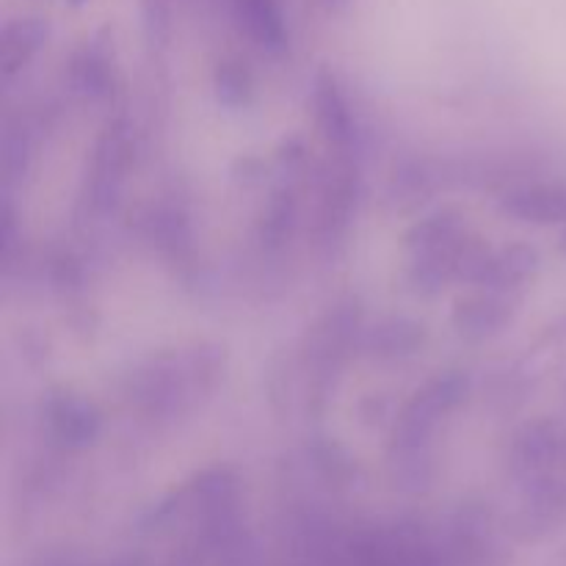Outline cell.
Wrapping results in <instances>:
<instances>
[{
	"mask_svg": "<svg viewBox=\"0 0 566 566\" xmlns=\"http://www.w3.org/2000/svg\"><path fill=\"white\" fill-rule=\"evenodd\" d=\"M227 374V348L197 343L160 354L130 376V403L153 420H171L202 407Z\"/></svg>",
	"mask_w": 566,
	"mask_h": 566,
	"instance_id": "6da1fadb",
	"label": "cell"
},
{
	"mask_svg": "<svg viewBox=\"0 0 566 566\" xmlns=\"http://www.w3.org/2000/svg\"><path fill=\"white\" fill-rule=\"evenodd\" d=\"M470 392V376L448 370L426 381L398 412L390 437V470L401 490L418 492L431 479V437Z\"/></svg>",
	"mask_w": 566,
	"mask_h": 566,
	"instance_id": "7a4b0ae2",
	"label": "cell"
},
{
	"mask_svg": "<svg viewBox=\"0 0 566 566\" xmlns=\"http://www.w3.org/2000/svg\"><path fill=\"white\" fill-rule=\"evenodd\" d=\"M509 468L520 484L566 475V423L534 420L523 426L509 448Z\"/></svg>",
	"mask_w": 566,
	"mask_h": 566,
	"instance_id": "3957f363",
	"label": "cell"
},
{
	"mask_svg": "<svg viewBox=\"0 0 566 566\" xmlns=\"http://www.w3.org/2000/svg\"><path fill=\"white\" fill-rule=\"evenodd\" d=\"M130 125L125 119H114L105 125L94 144L92 169H88V202L97 213H108L119 202L125 188L127 169H130Z\"/></svg>",
	"mask_w": 566,
	"mask_h": 566,
	"instance_id": "277c9868",
	"label": "cell"
},
{
	"mask_svg": "<svg viewBox=\"0 0 566 566\" xmlns=\"http://www.w3.org/2000/svg\"><path fill=\"white\" fill-rule=\"evenodd\" d=\"M520 310L517 293H497L479 287V291L459 296L453 302L451 324L457 335L468 343H486L509 329Z\"/></svg>",
	"mask_w": 566,
	"mask_h": 566,
	"instance_id": "5b68a950",
	"label": "cell"
},
{
	"mask_svg": "<svg viewBox=\"0 0 566 566\" xmlns=\"http://www.w3.org/2000/svg\"><path fill=\"white\" fill-rule=\"evenodd\" d=\"M42 415L50 440L64 451H86L99 440V431H103V418H99L97 407L75 392L48 396Z\"/></svg>",
	"mask_w": 566,
	"mask_h": 566,
	"instance_id": "8992f818",
	"label": "cell"
},
{
	"mask_svg": "<svg viewBox=\"0 0 566 566\" xmlns=\"http://www.w3.org/2000/svg\"><path fill=\"white\" fill-rule=\"evenodd\" d=\"M72 92L86 99L111 97L116 86V48L114 33L108 28H99L92 36L83 39L72 53L70 66H66Z\"/></svg>",
	"mask_w": 566,
	"mask_h": 566,
	"instance_id": "52a82bcc",
	"label": "cell"
},
{
	"mask_svg": "<svg viewBox=\"0 0 566 566\" xmlns=\"http://www.w3.org/2000/svg\"><path fill=\"white\" fill-rule=\"evenodd\" d=\"M313 114L318 133L337 155H348L357 144V122H354L352 103L343 92L335 72L318 70L313 77Z\"/></svg>",
	"mask_w": 566,
	"mask_h": 566,
	"instance_id": "ba28073f",
	"label": "cell"
},
{
	"mask_svg": "<svg viewBox=\"0 0 566 566\" xmlns=\"http://www.w3.org/2000/svg\"><path fill=\"white\" fill-rule=\"evenodd\" d=\"M512 523L523 539H542L562 531L566 525V475L523 484V503Z\"/></svg>",
	"mask_w": 566,
	"mask_h": 566,
	"instance_id": "9c48e42d",
	"label": "cell"
},
{
	"mask_svg": "<svg viewBox=\"0 0 566 566\" xmlns=\"http://www.w3.org/2000/svg\"><path fill=\"white\" fill-rule=\"evenodd\" d=\"M503 216L534 227H566V186L562 182H525L509 188L497 202Z\"/></svg>",
	"mask_w": 566,
	"mask_h": 566,
	"instance_id": "30bf717a",
	"label": "cell"
},
{
	"mask_svg": "<svg viewBox=\"0 0 566 566\" xmlns=\"http://www.w3.org/2000/svg\"><path fill=\"white\" fill-rule=\"evenodd\" d=\"M238 28L249 36L254 48L269 55H282L287 50V22L282 0H227Z\"/></svg>",
	"mask_w": 566,
	"mask_h": 566,
	"instance_id": "8fae6325",
	"label": "cell"
},
{
	"mask_svg": "<svg viewBox=\"0 0 566 566\" xmlns=\"http://www.w3.org/2000/svg\"><path fill=\"white\" fill-rule=\"evenodd\" d=\"M50 22L39 14L14 17L3 25L0 36V70L3 81H14L28 64L39 55V50L48 44Z\"/></svg>",
	"mask_w": 566,
	"mask_h": 566,
	"instance_id": "7c38bea8",
	"label": "cell"
},
{
	"mask_svg": "<svg viewBox=\"0 0 566 566\" xmlns=\"http://www.w3.org/2000/svg\"><path fill=\"white\" fill-rule=\"evenodd\" d=\"M359 193V175L357 166L343 155L340 164L335 166V175H329L324 188V199H321L318 210V232L324 241L340 238L346 232L348 221H352L354 205H357Z\"/></svg>",
	"mask_w": 566,
	"mask_h": 566,
	"instance_id": "4fadbf2b",
	"label": "cell"
},
{
	"mask_svg": "<svg viewBox=\"0 0 566 566\" xmlns=\"http://www.w3.org/2000/svg\"><path fill=\"white\" fill-rule=\"evenodd\" d=\"M426 343V326L412 318H385L379 324L368 326L363 332V348L368 357L381 363H396V359L415 357Z\"/></svg>",
	"mask_w": 566,
	"mask_h": 566,
	"instance_id": "5bb4252c",
	"label": "cell"
},
{
	"mask_svg": "<svg viewBox=\"0 0 566 566\" xmlns=\"http://www.w3.org/2000/svg\"><path fill=\"white\" fill-rule=\"evenodd\" d=\"M468 235V227H464V216L457 208H440L434 213L423 216L420 221H415L407 232H403V247L409 254L429 252V249L442 247V243H451L457 238Z\"/></svg>",
	"mask_w": 566,
	"mask_h": 566,
	"instance_id": "9a60e30c",
	"label": "cell"
},
{
	"mask_svg": "<svg viewBox=\"0 0 566 566\" xmlns=\"http://www.w3.org/2000/svg\"><path fill=\"white\" fill-rule=\"evenodd\" d=\"M213 92L224 108H247L254 97V75L238 55H224L213 70Z\"/></svg>",
	"mask_w": 566,
	"mask_h": 566,
	"instance_id": "2e32d148",
	"label": "cell"
},
{
	"mask_svg": "<svg viewBox=\"0 0 566 566\" xmlns=\"http://www.w3.org/2000/svg\"><path fill=\"white\" fill-rule=\"evenodd\" d=\"M293 224H296V197H293L291 186H282L276 188L269 208H265L263 241L269 243V247H280V243L291 235Z\"/></svg>",
	"mask_w": 566,
	"mask_h": 566,
	"instance_id": "e0dca14e",
	"label": "cell"
},
{
	"mask_svg": "<svg viewBox=\"0 0 566 566\" xmlns=\"http://www.w3.org/2000/svg\"><path fill=\"white\" fill-rule=\"evenodd\" d=\"M28 169V136L9 130L3 138V175L6 182H14Z\"/></svg>",
	"mask_w": 566,
	"mask_h": 566,
	"instance_id": "ac0fdd59",
	"label": "cell"
},
{
	"mask_svg": "<svg viewBox=\"0 0 566 566\" xmlns=\"http://www.w3.org/2000/svg\"><path fill=\"white\" fill-rule=\"evenodd\" d=\"M558 249H562V254L566 258V227H564V232H562V241H558Z\"/></svg>",
	"mask_w": 566,
	"mask_h": 566,
	"instance_id": "d6986e66",
	"label": "cell"
},
{
	"mask_svg": "<svg viewBox=\"0 0 566 566\" xmlns=\"http://www.w3.org/2000/svg\"><path fill=\"white\" fill-rule=\"evenodd\" d=\"M66 3H70V6H72V9H81V6H86V3H88V0H66Z\"/></svg>",
	"mask_w": 566,
	"mask_h": 566,
	"instance_id": "ffe728a7",
	"label": "cell"
},
{
	"mask_svg": "<svg viewBox=\"0 0 566 566\" xmlns=\"http://www.w3.org/2000/svg\"><path fill=\"white\" fill-rule=\"evenodd\" d=\"M326 6H340V3H346V0H324Z\"/></svg>",
	"mask_w": 566,
	"mask_h": 566,
	"instance_id": "44dd1931",
	"label": "cell"
}]
</instances>
